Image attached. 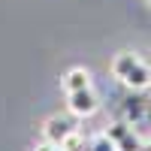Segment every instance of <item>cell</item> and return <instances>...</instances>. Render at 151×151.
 Here are the masks:
<instances>
[{
    "label": "cell",
    "mask_w": 151,
    "mask_h": 151,
    "mask_svg": "<svg viewBox=\"0 0 151 151\" xmlns=\"http://www.w3.org/2000/svg\"><path fill=\"white\" fill-rule=\"evenodd\" d=\"M112 76L127 91H148L151 88V64H145L136 52H118L112 60Z\"/></svg>",
    "instance_id": "obj_1"
},
{
    "label": "cell",
    "mask_w": 151,
    "mask_h": 151,
    "mask_svg": "<svg viewBox=\"0 0 151 151\" xmlns=\"http://www.w3.org/2000/svg\"><path fill=\"white\" fill-rule=\"evenodd\" d=\"M30 151H60V145H55V142H48V139H42V142H36Z\"/></svg>",
    "instance_id": "obj_8"
},
{
    "label": "cell",
    "mask_w": 151,
    "mask_h": 151,
    "mask_svg": "<svg viewBox=\"0 0 151 151\" xmlns=\"http://www.w3.org/2000/svg\"><path fill=\"white\" fill-rule=\"evenodd\" d=\"M121 118L127 124H133V127L145 136V142H148V130H151V97H145L142 91H130V97L124 100V106H121Z\"/></svg>",
    "instance_id": "obj_2"
},
{
    "label": "cell",
    "mask_w": 151,
    "mask_h": 151,
    "mask_svg": "<svg viewBox=\"0 0 151 151\" xmlns=\"http://www.w3.org/2000/svg\"><path fill=\"white\" fill-rule=\"evenodd\" d=\"M148 6H151V0H148Z\"/></svg>",
    "instance_id": "obj_9"
},
{
    "label": "cell",
    "mask_w": 151,
    "mask_h": 151,
    "mask_svg": "<svg viewBox=\"0 0 151 151\" xmlns=\"http://www.w3.org/2000/svg\"><path fill=\"white\" fill-rule=\"evenodd\" d=\"M91 151H118V145L109 139V133H100L91 139Z\"/></svg>",
    "instance_id": "obj_7"
},
{
    "label": "cell",
    "mask_w": 151,
    "mask_h": 151,
    "mask_svg": "<svg viewBox=\"0 0 151 151\" xmlns=\"http://www.w3.org/2000/svg\"><path fill=\"white\" fill-rule=\"evenodd\" d=\"M67 109L76 118H91L100 109V100L94 94V88H82V91H70L67 94Z\"/></svg>",
    "instance_id": "obj_4"
},
{
    "label": "cell",
    "mask_w": 151,
    "mask_h": 151,
    "mask_svg": "<svg viewBox=\"0 0 151 151\" xmlns=\"http://www.w3.org/2000/svg\"><path fill=\"white\" fill-rule=\"evenodd\" d=\"M60 85H64V91H82V88H91V73H88L85 67H73L64 73V79H60Z\"/></svg>",
    "instance_id": "obj_6"
},
{
    "label": "cell",
    "mask_w": 151,
    "mask_h": 151,
    "mask_svg": "<svg viewBox=\"0 0 151 151\" xmlns=\"http://www.w3.org/2000/svg\"><path fill=\"white\" fill-rule=\"evenodd\" d=\"M106 133H109V139L118 145V151H145V145H148V142H145V136L136 130L133 124H127L124 118L115 121Z\"/></svg>",
    "instance_id": "obj_3"
},
{
    "label": "cell",
    "mask_w": 151,
    "mask_h": 151,
    "mask_svg": "<svg viewBox=\"0 0 151 151\" xmlns=\"http://www.w3.org/2000/svg\"><path fill=\"white\" fill-rule=\"evenodd\" d=\"M73 133H76V124H73V118H67V115H52V118L42 124V139L55 142V145H60V148H64V142L70 139Z\"/></svg>",
    "instance_id": "obj_5"
}]
</instances>
